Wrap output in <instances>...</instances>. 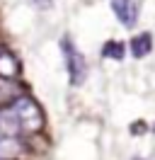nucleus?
<instances>
[{
  "instance_id": "f257e3e1",
  "label": "nucleus",
  "mask_w": 155,
  "mask_h": 160,
  "mask_svg": "<svg viewBox=\"0 0 155 160\" xmlns=\"http://www.w3.org/2000/svg\"><path fill=\"white\" fill-rule=\"evenodd\" d=\"M8 109L15 117V121H17L22 133H37V131L44 129V112H41V107L32 97H27V95L15 97L8 104Z\"/></svg>"
},
{
  "instance_id": "f03ea898",
  "label": "nucleus",
  "mask_w": 155,
  "mask_h": 160,
  "mask_svg": "<svg viewBox=\"0 0 155 160\" xmlns=\"http://www.w3.org/2000/svg\"><path fill=\"white\" fill-rule=\"evenodd\" d=\"M61 51H63V61H66V70H68L70 85H73V88L82 85V80L87 78V61H85V56L75 49V44L68 39V37L61 39Z\"/></svg>"
},
{
  "instance_id": "7ed1b4c3",
  "label": "nucleus",
  "mask_w": 155,
  "mask_h": 160,
  "mask_svg": "<svg viewBox=\"0 0 155 160\" xmlns=\"http://www.w3.org/2000/svg\"><path fill=\"white\" fill-rule=\"evenodd\" d=\"M112 10L124 27H133L138 20V8L133 0H112Z\"/></svg>"
},
{
  "instance_id": "20e7f679",
  "label": "nucleus",
  "mask_w": 155,
  "mask_h": 160,
  "mask_svg": "<svg viewBox=\"0 0 155 160\" xmlns=\"http://www.w3.org/2000/svg\"><path fill=\"white\" fill-rule=\"evenodd\" d=\"M19 75V61L15 53H10V51H0V78L5 80H15Z\"/></svg>"
},
{
  "instance_id": "39448f33",
  "label": "nucleus",
  "mask_w": 155,
  "mask_h": 160,
  "mask_svg": "<svg viewBox=\"0 0 155 160\" xmlns=\"http://www.w3.org/2000/svg\"><path fill=\"white\" fill-rule=\"evenodd\" d=\"M128 46H131V53H133L136 58H143V56H148V53H150V49H153V37H150L148 32L136 34Z\"/></svg>"
},
{
  "instance_id": "423d86ee",
  "label": "nucleus",
  "mask_w": 155,
  "mask_h": 160,
  "mask_svg": "<svg viewBox=\"0 0 155 160\" xmlns=\"http://www.w3.org/2000/svg\"><path fill=\"white\" fill-rule=\"evenodd\" d=\"M124 53H126V46L121 44V41H107L104 49H102V56H104V58L121 61V58H124Z\"/></svg>"
},
{
  "instance_id": "0eeeda50",
  "label": "nucleus",
  "mask_w": 155,
  "mask_h": 160,
  "mask_svg": "<svg viewBox=\"0 0 155 160\" xmlns=\"http://www.w3.org/2000/svg\"><path fill=\"white\" fill-rule=\"evenodd\" d=\"M29 2H32L37 10H48V8L53 5V0H29Z\"/></svg>"
},
{
  "instance_id": "6e6552de",
  "label": "nucleus",
  "mask_w": 155,
  "mask_h": 160,
  "mask_svg": "<svg viewBox=\"0 0 155 160\" xmlns=\"http://www.w3.org/2000/svg\"><path fill=\"white\" fill-rule=\"evenodd\" d=\"M136 160H143V158H136Z\"/></svg>"
},
{
  "instance_id": "1a4fd4ad",
  "label": "nucleus",
  "mask_w": 155,
  "mask_h": 160,
  "mask_svg": "<svg viewBox=\"0 0 155 160\" xmlns=\"http://www.w3.org/2000/svg\"><path fill=\"white\" fill-rule=\"evenodd\" d=\"M0 160H2V158H0Z\"/></svg>"
}]
</instances>
